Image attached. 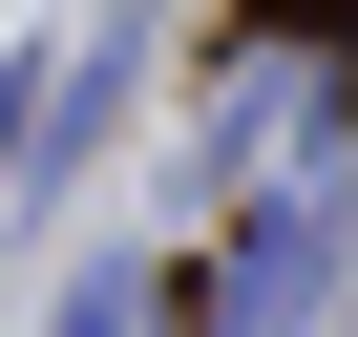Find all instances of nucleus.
<instances>
[{
    "label": "nucleus",
    "instance_id": "1",
    "mask_svg": "<svg viewBox=\"0 0 358 337\" xmlns=\"http://www.w3.org/2000/svg\"><path fill=\"white\" fill-rule=\"evenodd\" d=\"M316 253H337V211H274V232L232 253V337H274V316L316 295Z\"/></svg>",
    "mask_w": 358,
    "mask_h": 337
},
{
    "label": "nucleus",
    "instance_id": "2",
    "mask_svg": "<svg viewBox=\"0 0 358 337\" xmlns=\"http://www.w3.org/2000/svg\"><path fill=\"white\" fill-rule=\"evenodd\" d=\"M64 337H148V274H85V295H64Z\"/></svg>",
    "mask_w": 358,
    "mask_h": 337
}]
</instances>
